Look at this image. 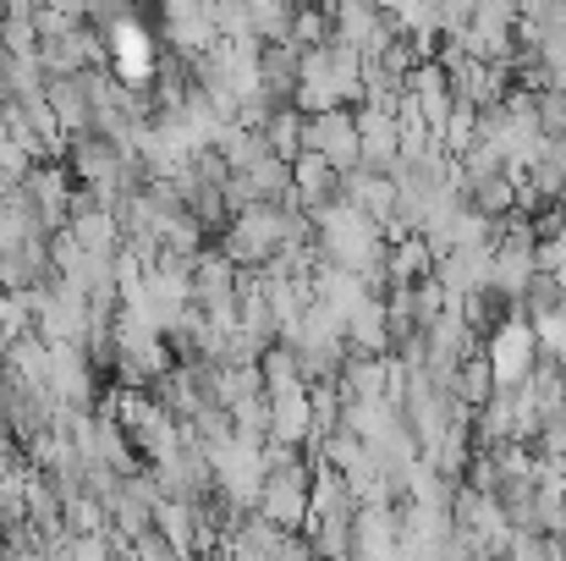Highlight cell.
Segmentation results:
<instances>
[{
  "label": "cell",
  "instance_id": "6da1fadb",
  "mask_svg": "<svg viewBox=\"0 0 566 561\" xmlns=\"http://www.w3.org/2000/svg\"><path fill=\"white\" fill-rule=\"evenodd\" d=\"M281 242H286V204L281 198H253L231 215V231H226L220 253L237 259V264H264Z\"/></svg>",
  "mask_w": 566,
  "mask_h": 561
},
{
  "label": "cell",
  "instance_id": "7a4b0ae2",
  "mask_svg": "<svg viewBox=\"0 0 566 561\" xmlns=\"http://www.w3.org/2000/svg\"><path fill=\"white\" fill-rule=\"evenodd\" d=\"M253 512L275 529H303L308 523V457H297L292 468H270Z\"/></svg>",
  "mask_w": 566,
  "mask_h": 561
},
{
  "label": "cell",
  "instance_id": "3957f363",
  "mask_svg": "<svg viewBox=\"0 0 566 561\" xmlns=\"http://www.w3.org/2000/svg\"><path fill=\"white\" fill-rule=\"evenodd\" d=\"M484 359H490V370L501 385H517L523 374L534 370V359H539V347H534V325L517 314V309H506L490 331H484Z\"/></svg>",
  "mask_w": 566,
  "mask_h": 561
},
{
  "label": "cell",
  "instance_id": "277c9868",
  "mask_svg": "<svg viewBox=\"0 0 566 561\" xmlns=\"http://www.w3.org/2000/svg\"><path fill=\"white\" fill-rule=\"evenodd\" d=\"M303 149L325 155L336 172H353V166H364V144H358V127H353V105L314 111V116L303 122Z\"/></svg>",
  "mask_w": 566,
  "mask_h": 561
},
{
  "label": "cell",
  "instance_id": "5b68a950",
  "mask_svg": "<svg viewBox=\"0 0 566 561\" xmlns=\"http://www.w3.org/2000/svg\"><path fill=\"white\" fill-rule=\"evenodd\" d=\"M160 17H166V44H171L177 55H188V61L220 39L203 0H160Z\"/></svg>",
  "mask_w": 566,
  "mask_h": 561
},
{
  "label": "cell",
  "instance_id": "8992f818",
  "mask_svg": "<svg viewBox=\"0 0 566 561\" xmlns=\"http://www.w3.org/2000/svg\"><path fill=\"white\" fill-rule=\"evenodd\" d=\"M308 287H314V298H319L325 309H336L342 320H347L364 298H379V292H369V281H364L353 264H336V259H319L314 276H308Z\"/></svg>",
  "mask_w": 566,
  "mask_h": 561
},
{
  "label": "cell",
  "instance_id": "52a82bcc",
  "mask_svg": "<svg viewBox=\"0 0 566 561\" xmlns=\"http://www.w3.org/2000/svg\"><path fill=\"white\" fill-rule=\"evenodd\" d=\"M353 127H358V144H364V166L390 172V160H396V138H401L396 111H379V105H369V100H358V105H353Z\"/></svg>",
  "mask_w": 566,
  "mask_h": 561
},
{
  "label": "cell",
  "instance_id": "ba28073f",
  "mask_svg": "<svg viewBox=\"0 0 566 561\" xmlns=\"http://www.w3.org/2000/svg\"><path fill=\"white\" fill-rule=\"evenodd\" d=\"M353 557H396V501H364L353 512Z\"/></svg>",
  "mask_w": 566,
  "mask_h": 561
},
{
  "label": "cell",
  "instance_id": "9c48e42d",
  "mask_svg": "<svg viewBox=\"0 0 566 561\" xmlns=\"http://www.w3.org/2000/svg\"><path fill=\"white\" fill-rule=\"evenodd\" d=\"M292 187H297L303 209H314V204H331V198H342V172H336L325 155H314V149H297V155H292Z\"/></svg>",
  "mask_w": 566,
  "mask_h": 561
},
{
  "label": "cell",
  "instance_id": "30bf717a",
  "mask_svg": "<svg viewBox=\"0 0 566 561\" xmlns=\"http://www.w3.org/2000/svg\"><path fill=\"white\" fill-rule=\"evenodd\" d=\"M44 105L55 111V122H61L66 133H83V127H94V105H88L83 72H66V77H44Z\"/></svg>",
  "mask_w": 566,
  "mask_h": 561
},
{
  "label": "cell",
  "instance_id": "8fae6325",
  "mask_svg": "<svg viewBox=\"0 0 566 561\" xmlns=\"http://www.w3.org/2000/svg\"><path fill=\"white\" fill-rule=\"evenodd\" d=\"M264 396H270V435L303 446V440H308V424H314V413H308V385H286V391H264ZM270 435H264V440H270Z\"/></svg>",
  "mask_w": 566,
  "mask_h": 561
},
{
  "label": "cell",
  "instance_id": "7c38bea8",
  "mask_svg": "<svg viewBox=\"0 0 566 561\" xmlns=\"http://www.w3.org/2000/svg\"><path fill=\"white\" fill-rule=\"evenodd\" d=\"M342 198H353L364 215L385 220V215L396 209V183H390V172H375V166H353V172H342Z\"/></svg>",
  "mask_w": 566,
  "mask_h": 561
},
{
  "label": "cell",
  "instance_id": "4fadbf2b",
  "mask_svg": "<svg viewBox=\"0 0 566 561\" xmlns=\"http://www.w3.org/2000/svg\"><path fill=\"white\" fill-rule=\"evenodd\" d=\"M259 89H264L275 105H292V94H297V44H292V39L259 50Z\"/></svg>",
  "mask_w": 566,
  "mask_h": 561
},
{
  "label": "cell",
  "instance_id": "5bb4252c",
  "mask_svg": "<svg viewBox=\"0 0 566 561\" xmlns=\"http://www.w3.org/2000/svg\"><path fill=\"white\" fill-rule=\"evenodd\" d=\"M66 231H72L83 248H94V253H111V248L122 242V220H116V209H105V204L72 209V215H66Z\"/></svg>",
  "mask_w": 566,
  "mask_h": 561
},
{
  "label": "cell",
  "instance_id": "9a60e30c",
  "mask_svg": "<svg viewBox=\"0 0 566 561\" xmlns=\"http://www.w3.org/2000/svg\"><path fill=\"white\" fill-rule=\"evenodd\" d=\"M429 270H434V248H429L418 231L385 242V276H390V287H401V281H423Z\"/></svg>",
  "mask_w": 566,
  "mask_h": 561
},
{
  "label": "cell",
  "instance_id": "2e32d148",
  "mask_svg": "<svg viewBox=\"0 0 566 561\" xmlns=\"http://www.w3.org/2000/svg\"><path fill=\"white\" fill-rule=\"evenodd\" d=\"M347 353H390L385 298H364V303L347 314Z\"/></svg>",
  "mask_w": 566,
  "mask_h": 561
},
{
  "label": "cell",
  "instance_id": "e0dca14e",
  "mask_svg": "<svg viewBox=\"0 0 566 561\" xmlns=\"http://www.w3.org/2000/svg\"><path fill=\"white\" fill-rule=\"evenodd\" d=\"M534 270H539L534 264V248H495V259H490V292H501L506 303H517Z\"/></svg>",
  "mask_w": 566,
  "mask_h": 561
},
{
  "label": "cell",
  "instance_id": "ac0fdd59",
  "mask_svg": "<svg viewBox=\"0 0 566 561\" xmlns=\"http://www.w3.org/2000/svg\"><path fill=\"white\" fill-rule=\"evenodd\" d=\"M44 77L50 72L39 55H0V100H39Z\"/></svg>",
  "mask_w": 566,
  "mask_h": 561
},
{
  "label": "cell",
  "instance_id": "d6986e66",
  "mask_svg": "<svg viewBox=\"0 0 566 561\" xmlns=\"http://www.w3.org/2000/svg\"><path fill=\"white\" fill-rule=\"evenodd\" d=\"M220 160H226V172H248V166H259L264 155H270V144H264V127H242V122H231L226 133H220Z\"/></svg>",
  "mask_w": 566,
  "mask_h": 561
},
{
  "label": "cell",
  "instance_id": "ffe728a7",
  "mask_svg": "<svg viewBox=\"0 0 566 561\" xmlns=\"http://www.w3.org/2000/svg\"><path fill=\"white\" fill-rule=\"evenodd\" d=\"M303 111L297 105H275L270 111V122H264V144H270V155H281V160H292L297 149H303Z\"/></svg>",
  "mask_w": 566,
  "mask_h": 561
},
{
  "label": "cell",
  "instance_id": "44dd1931",
  "mask_svg": "<svg viewBox=\"0 0 566 561\" xmlns=\"http://www.w3.org/2000/svg\"><path fill=\"white\" fill-rule=\"evenodd\" d=\"M462 193H468V204L484 209V215H512V209H517V183H512L506 172H490V177L468 183Z\"/></svg>",
  "mask_w": 566,
  "mask_h": 561
},
{
  "label": "cell",
  "instance_id": "7402d4cb",
  "mask_svg": "<svg viewBox=\"0 0 566 561\" xmlns=\"http://www.w3.org/2000/svg\"><path fill=\"white\" fill-rule=\"evenodd\" d=\"M562 303H566L562 281H556L551 270H534V276H528V287H523V298H517L512 309H517L523 320H539V314H551V309H562Z\"/></svg>",
  "mask_w": 566,
  "mask_h": 561
},
{
  "label": "cell",
  "instance_id": "603a6c76",
  "mask_svg": "<svg viewBox=\"0 0 566 561\" xmlns=\"http://www.w3.org/2000/svg\"><path fill=\"white\" fill-rule=\"evenodd\" d=\"M528 183L539 187L545 198H562L566 193V149L556 144V138H545V144H539V155L528 160Z\"/></svg>",
  "mask_w": 566,
  "mask_h": 561
},
{
  "label": "cell",
  "instance_id": "cb8c5ba5",
  "mask_svg": "<svg viewBox=\"0 0 566 561\" xmlns=\"http://www.w3.org/2000/svg\"><path fill=\"white\" fill-rule=\"evenodd\" d=\"M434 133H440V149L457 160V155L473 144V133H479V105H468V100H451V111H446V122H440Z\"/></svg>",
  "mask_w": 566,
  "mask_h": 561
},
{
  "label": "cell",
  "instance_id": "d4e9b609",
  "mask_svg": "<svg viewBox=\"0 0 566 561\" xmlns=\"http://www.w3.org/2000/svg\"><path fill=\"white\" fill-rule=\"evenodd\" d=\"M528 325H534V347H539V359L556 364V370H566V303L562 309H551V314H539V320H528Z\"/></svg>",
  "mask_w": 566,
  "mask_h": 561
},
{
  "label": "cell",
  "instance_id": "484cf974",
  "mask_svg": "<svg viewBox=\"0 0 566 561\" xmlns=\"http://www.w3.org/2000/svg\"><path fill=\"white\" fill-rule=\"evenodd\" d=\"M231 429H237L242 440H264V435H270V396H264V391L237 396V402H231Z\"/></svg>",
  "mask_w": 566,
  "mask_h": 561
},
{
  "label": "cell",
  "instance_id": "4316f807",
  "mask_svg": "<svg viewBox=\"0 0 566 561\" xmlns=\"http://www.w3.org/2000/svg\"><path fill=\"white\" fill-rule=\"evenodd\" d=\"M534 127H539L545 138H562L566 133V89L562 83L534 89Z\"/></svg>",
  "mask_w": 566,
  "mask_h": 561
},
{
  "label": "cell",
  "instance_id": "83f0119b",
  "mask_svg": "<svg viewBox=\"0 0 566 561\" xmlns=\"http://www.w3.org/2000/svg\"><path fill=\"white\" fill-rule=\"evenodd\" d=\"M248 183L259 198H286L292 193V160H281V155H264L259 166H248Z\"/></svg>",
  "mask_w": 566,
  "mask_h": 561
},
{
  "label": "cell",
  "instance_id": "f1b7e54d",
  "mask_svg": "<svg viewBox=\"0 0 566 561\" xmlns=\"http://www.w3.org/2000/svg\"><path fill=\"white\" fill-rule=\"evenodd\" d=\"M203 6H209L220 39H253V11H248V0H203Z\"/></svg>",
  "mask_w": 566,
  "mask_h": 561
},
{
  "label": "cell",
  "instance_id": "f546056e",
  "mask_svg": "<svg viewBox=\"0 0 566 561\" xmlns=\"http://www.w3.org/2000/svg\"><path fill=\"white\" fill-rule=\"evenodd\" d=\"M325 39H331V11H319V6H297V11H292V44L308 50V44H325Z\"/></svg>",
  "mask_w": 566,
  "mask_h": 561
},
{
  "label": "cell",
  "instance_id": "4dcf8cb0",
  "mask_svg": "<svg viewBox=\"0 0 566 561\" xmlns=\"http://www.w3.org/2000/svg\"><path fill=\"white\" fill-rule=\"evenodd\" d=\"M534 264H539V270H551V276L566 287V231H556V237H539V242H534Z\"/></svg>",
  "mask_w": 566,
  "mask_h": 561
},
{
  "label": "cell",
  "instance_id": "1f68e13d",
  "mask_svg": "<svg viewBox=\"0 0 566 561\" xmlns=\"http://www.w3.org/2000/svg\"><path fill=\"white\" fill-rule=\"evenodd\" d=\"M473 22H484V28H517V0H473Z\"/></svg>",
  "mask_w": 566,
  "mask_h": 561
},
{
  "label": "cell",
  "instance_id": "d6a6232c",
  "mask_svg": "<svg viewBox=\"0 0 566 561\" xmlns=\"http://www.w3.org/2000/svg\"><path fill=\"white\" fill-rule=\"evenodd\" d=\"M44 6H55V11H66V17H77V22L88 17V0H44Z\"/></svg>",
  "mask_w": 566,
  "mask_h": 561
},
{
  "label": "cell",
  "instance_id": "836d02e7",
  "mask_svg": "<svg viewBox=\"0 0 566 561\" xmlns=\"http://www.w3.org/2000/svg\"><path fill=\"white\" fill-rule=\"evenodd\" d=\"M401 6H407V0H379V11H401Z\"/></svg>",
  "mask_w": 566,
  "mask_h": 561
}]
</instances>
